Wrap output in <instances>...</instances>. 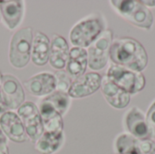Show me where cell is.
Listing matches in <instances>:
<instances>
[{
  "instance_id": "7",
  "label": "cell",
  "mask_w": 155,
  "mask_h": 154,
  "mask_svg": "<svg viewBox=\"0 0 155 154\" xmlns=\"http://www.w3.org/2000/svg\"><path fill=\"white\" fill-rule=\"evenodd\" d=\"M17 114L23 123L26 135L33 142H36L45 132L38 107L32 102H25L18 108Z\"/></svg>"
},
{
  "instance_id": "24",
  "label": "cell",
  "mask_w": 155,
  "mask_h": 154,
  "mask_svg": "<svg viewBox=\"0 0 155 154\" xmlns=\"http://www.w3.org/2000/svg\"><path fill=\"white\" fill-rule=\"evenodd\" d=\"M145 119L150 138H155V102L148 110Z\"/></svg>"
},
{
  "instance_id": "29",
  "label": "cell",
  "mask_w": 155,
  "mask_h": 154,
  "mask_svg": "<svg viewBox=\"0 0 155 154\" xmlns=\"http://www.w3.org/2000/svg\"><path fill=\"white\" fill-rule=\"evenodd\" d=\"M2 79H3V75H2V74L0 73V87H1V84H2Z\"/></svg>"
},
{
  "instance_id": "22",
  "label": "cell",
  "mask_w": 155,
  "mask_h": 154,
  "mask_svg": "<svg viewBox=\"0 0 155 154\" xmlns=\"http://www.w3.org/2000/svg\"><path fill=\"white\" fill-rule=\"evenodd\" d=\"M54 77H55L56 91L68 93V91L73 83L72 77L69 75V74L66 71L59 70L54 74Z\"/></svg>"
},
{
  "instance_id": "15",
  "label": "cell",
  "mask_w": 155,
  "mask_h": 154,
  "mask_svg": "<svg viewBox=\"0 0 155 154\" xmlns=\"http://www.w3.org/2000/svg\"><path fill=\"white\" fill-rule=\"evenodd\" d=\"M125 123L128 131L134 138L141 141L150 139L146 119L143 113L137 107H133L128 112Z\"/></svg>"
},
{
  "instance_id": "12",
  "label": "cell",
  "mask_w": 155,
  "mask_h": 154,
  "mask_svg": "<svg viewBox=\"0 0 155 154\" xmlns=\"http://www.w3.org/2000/svg\"><path fill=\"white\" fill-rule=\"evenodd\" d=\"M69 46L66 40L58 34H54L51 46L49 63L56 70H63L67 64L69 57Z\"/></svg>"
},
{
  "instance_id": "5",
  "label": "cell",
  "mask_w": 155,
  "mask_h": 154,
  "mask_svg": "<svg viewBox=\"0 0 155 154\" xmlns=\"http://www.w3.org/2000/svg\"><path fill=\"white\" fill-rule=\"evenodd\" d=\"M104 21L99 17H91L76 24L70 32V41L74 47L85 48L103 33Z\"/></svg>"
},
{
  "instance_id": "10",
  "label": "cell",
  "mask_w": 155,
  "mask_h": 154,
  "mask_svg": "<svg viewBox=\"0 0 155 154\" xmlns=\"http://www.w3.org/2000/svg\"><path fill=\"white\" fill-rule=\"evenodd\" d=\"M0 128L5 135L15 143H25L27 140L23 123L14 112L7 111L0 116Z\"/></svg>"
},
{
  "instance_id": "2",
  "label": "cell",
  "mask_w": 155,
  "mask_h": 154,
  "mask_svg": "<svg viewBox=\"0 0 155 154\" xmlns=\"http://www.w3.org/2000/svg\"><path fill=\"white\" fill-rule=\"evenodd\" d=\"M111 4L133 25L144 29H150L152 27L153 22V14L141 1L113 0Z\"/></svg>"
},
{
  "instance_id": "17",
  "label": "cell",
  "mask_w": 155,
  "mask_h": 154,
  "mask_svg": "<svg viewBox=\"0 0 155 154\" xmlns=\"http://www.w3.org/2000/svg\"><path fill=\"white\" fill-rule=\"evenodd\" d=\"M0 12L9 29H15L21 22L24 14V2L18 0L0 1Z\"/></svg>"
},
{
  "instance_id": "6",
  "label": "cell",
  "mask_w": 155,
  "mask_h": 154,
  "mask_svg": "<svg viewBox=\"0 0 155 154\" xmlns=\"http://www.w3.org/2000/svg\"><path fill=\"white\" fill-rule=\"evenodd\" d=\"M113 32L104 30L103 33L90 44L88 54V66L92 70H101L105 67L110 57Z\"/></svg>"
},
{
  "instance_id": "4",
  "label": "cell",
  "mask_w": 155,
  "mask_h": 154,
  "mask_svg": "<svg viewBox=\"0 0 155 154\" xmlns=\"http://www.w3.org/2000/svg\"><path fill=\"white\" fill-rule=\"evenodd\" d=\"M106 77L129 94L137 93L145 86V78L142 73L116 64H112L109 67Z\"/></svg>"
},
{
  "instance_id": "30",
  "label": "cell",
  "mask_w": 155,
  "mask_h": 154,
  "mask_svg": "<svg viewBox=\"0 0 155 154\" xmlns=\"http://www.w3.org/2000/svg\"><path fill=\"white\" fill-rule=\"evenodd\" d=\"M126 154H139V153H126Z\"/></svg>"
},
{
  "instance_id": "14",
  "label": "cell",
  "mask_w": 155,
  "mask_h": 154,
  "mask_svg": "<svg viewBox=\"0 0 155 154\" xmlns=\"http://www.w3.org/2000/svg\"><path fill=\"white\" fill-rule=\"evenodd\" d=\"M39 113L44 124L45 132L48 133H63V119L62 115L45 100L39 103Z\"/></svg>"
},
{
  "instance_id": "27",
  "label": "cell",
  "mask_w": 155,
  "mask_h": 154,
  "mask_svg": "<svg viewBox=\"0 0 155 154\" xmlns=\"http://www.w3.org/2000/svg\"><path fill=\"white\" fill-rule=\"evenodd\" d=\"M145 6H155V0L153 1H151V0H142L141 1Z\"/></svg>"
},
{
  "instance_id": "11",
  "label": "cell",
  "mask_w": 155,
  "mask_h": 154,
  "mask_svg": "<svg viewBox=\"0 0 155 154\" xmlns=\"http://www.w3.org/2000/svg\"><path fill=\"white\" fill-rule=\"evenodd\" d=\"M25 90L34 96H44L54 92L55 77L50 73L37 74L24 82Z\"/></svg>"
},
{
  "instance_id": "18",
  "label": "cell",
  "mask_w": 155,
  "mask_h": 154,
  "mask_svg": "<svg viewBox=\"0 0 155 154\" xmlns=\"http://www.w3.org/2000/svg\"><path fill=\"white\" fill-rule=\"evenodd\" d=\"M88 65V54L84 48L73 47L69 52L66 72L75 79L84 75Z\"/></svg>"
},
{
  "instance_id": "1",
  "label": "cell",
  "mask_w": 155,
  "mask_h": 154,
  "mask_svg": "<svg viewBox=\"0 0 155 154\" xmlns=\"http://www.w3.org/2000/svg\"><path fill=\"white\" fill-rule=\"evenodd\" d=\"M112 62L135 72H142L148 64V55L143 44L132 37L114 40L110 48Z\"/></svg>"
},
{
  "instance_id": "3",
  "label": "cell",
  "mask_w": 155,
  "mask_h": 154,
  "mask_svg": "<svg viewBox=\"0 0 155 154\" xmlns=\"http://www.w3.org/2000/svg\"><path fill=\"white\" fill-rule=\"evenodd\" d=\"M33 44V29L25 27L19 29L12 36L9 48V61L15 68L25 67L31 56Z\"/></svg>"
},
{
  "instance_id": "9",
  "label": "cell",
  "mask_w": 155,
  "mask_h": 154,
  "mask_svg": "<svg viewBox=\"0 0 155 154\" xmlns=\"http://www.w3.org/2000/svg\"><path fill=\"white\" fill-rule=\"evenodd\" d=\"M102 84V76L97 73H87L73 81L68 91L72 98H83L94 93Z\"/></svg>"
},
{
  "instance_id": "19",
  "label": "cell",
  "mask_w": 155,
  "mask_h": 154,
  "mask_svg": "<svg viewBox=\"0 0 155 154\" xmlns=\"http://www.w3.org/2000/svg\"><path fill=\"white\" fill-rule=\"evenodd\" d=\"M63 133L44 132L42 136L36 141L35 150L41 154H52L55 152L63 144Z\"/></svg>"
},
{
  "instance_id": "8",
  "label": "cell",
  "mask_w": 155,
  "mask_h": 154,
  "mask_svg": "<svg viewBox=\"0 0 155 154\" xmlns=\"http://www.w3.org/2000/svg\"><path fill=\"white\" fill-rule=\"evenodd\" d=\"M0 94L8 110L18 109L25 101V92L16 77L12 74L3 75Z\"/></svg>"
},
{
  "instance_id": "28",
  "label": "cell",
  "mask_w": 155,
  "mask_h": 154,
  "mask_svg": "<svg viewBox=\"0 0 155 154\" xmlns=\"http://www.w3.org/2000/svg\"><path fill=\"white\" fill-rule=\"evenodd\" d=\"M0 143H6V136L3 133V131L0 129Z\"/></svg>"
},
{
  "instance_id": "16",
  "label": "cell",
  "mask_w": 155,
  "mask_h": 154,
  "mask_svg": "<svg viewBox=\"0 0 155 154\" xmlns=\"http://www.w3.org/2000/svg\"><path fill=\"white\" fill-rule=\"evenodd\" d=\"M50 46L51 44L47 35L37 31L33 39L31 51L32 61L35 65L43 66L47 64L50 55Z\"/></svg>"
},
{
  "instance_id": "20",
  "label": "cell",
  "mask_w": 155,
  "mask_h": 154,
  "mask_svg": "<svg viewBox=\"0 0 155 154\" xmlns=\"http://www.w3.org/2000/svg\"><path fill=\"white\" fill-rule=\"evenodd\" d=\"M44 100L48 102L61 115L65 113L70 106V96L66 93L54 91L46 96Z\"/></svg>"
},
{
  "instance_id": "26",
  "label": "cell",
  "mask_w": 155,
  "mask_h": 154,
  "mask_svg": "<svg viewBox=\"0 0 155 154\" xmlns=\"http://www.w3.org/2000/svg\"><path fill=\"white\" fill-rule=\"evenodd\" d=\"M8 111V109L5 107V105L4 104V103H3V100H2V98H1V94H0V116L4 113H5V112H7Z\"/></svg>"
},
{
  "instance_id": "21",
  "label": "cell",
  "mask_w": 155,
  "mask_h": 154,
  "mask_svg": "<svg viewBox=\"0 0 155 154\" xmlns=\"http://www.w3.org/2000/svg\"><path fill=\"white\" fill-rule=\"evenodd\" d=\"M137 143L138 140L133 135L129 133H123L117 138L115 142V148L118 154L138 153Z\"/></svg>"
},
{
  "instance_id": "13",
  "label": "cell",
  "mask_w": 155,
  "mask_h": 154,
  "mask_svg": "<svg viewBox=\"0 0 155 154\" xmlns=\"http://www.w3.org/2000/svg\"><path fill=\"white\" fill-rule=\"evenodd\" d=\"M102 93L110 105L116 109L125 108L130 103V94L113 82H111L107 77L102 80Z\"/></svg>"
},
{
  "instance_id": "23",
  "label": "cell",
  "mask_w": 155,
  "mask_h": 154,
  "mask_svg": "<svg viewBox=\"0 0 155 154\" xmlns=\"http://www.w3.org/2000/svg\"><path fill=\"white\" fill-rule=\"evenodd\" d=\"M137 150L139 154H155V143L150 139L138 140Z\"/></svg>"
},
{
  "instance_id": "25",
  "label": "cell",
  "mask_w": 155,
  "mask_h": 154,
  "mask_svg": "<svg viewBox=\"0 0 155 154\" xmlns=\"http://www.w3.org/2000/svg\"><path fill=\"white\" fill-rule=\"evenodd\" d=\"M0 154H9L6 143H0Z\"/></svg>"
}]
</instances>
